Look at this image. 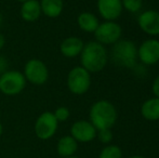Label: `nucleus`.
Instances as JSON below:
<instances>
[{"mask_svg":"<svg viewBox=\"0 0 159 158\" xmlns=\"http://www.w3.org/2000/svg\"><path fill=\"white\" fill-rule=\"evenodd\" d=\"M122 28L118 23L114 21H105L100 23L94 32L95 41L100 42L103 46L114 44L121 39Z\"/></svg>","mask_w":159,"mask_h":158,"instance_id":"6","label":"nucleus"},{"mask_svg":"<svg viewBox=\"0 0 159 158\" xmlns=\"http://www.w3.org/2000/svg\"><path fill=\"white\" fill-rule=\"evenodd\" d=\"M2 131H3V127H2L1 122H0V137H1V134H2Z\"/></svg>","mask_w":159,"mask_h":158,"instance_id":"27","label":"nucleus"},{"mask_svg":"<svg viewBox=\"0 0 159 158\" xmlns=\"http://www.w3.org/2000/svg\"><path fill=\"white\" fill-rule=\"evenodd\" d=\"M96 138L98 139V141L103 144H111V142L113 141V132L111 129H103V130H98L96 132Z\"/></svg>","mask_w":159,"mask_h":158,"instance_id":"21","label":"nucleus"},{"mask_svg":"<svg viewBox=\"0 0 159 158\" xmlns=\"http://www.w3.org/2000/svg\"><path fill=\"white\" fill-rule=\"evenodd\" d=\"M96 8L98 14L105 21L116 22V20L119 19L124 11L121 0H98Z\"/></svg>","mask_w":159,"mask_h":158,"instance_id":"12","label":"nucleus"},{"mask_svg":"<svg viewBox=\"0 0 159 158\" xmlns=\"http://www.w3.org/2000/svg\"><path fill=\"white\" fill-rule=\"evenodd\" d=\"M91 75L82 66L71 68L67 76V87L71 93L76 95L84 94L90 89Z\"/></svg>","mask_w":159,"mask_h":158,"instance_id":"4","label":"nucleus"},{"mask_svg":"<svg viewBox=\"0 0 159 158\" xmlns=\"http://www.w3.org/2000/svg\"><path fill=\"white\" fill-rule=\"evenodd\" d=\"M78 150V142L71 135H64L59 140L57 145V154L62 158L74 156Z\"/></svg>","mask_w":159,"mask_h":158,"instance_id":"16","label":"nucleus"},{"mask_svg":"<svg viewBox=\"0 0 159 158\" xmlns=\"http://www.w3.org/2000/svg\"><path fill=\"white\" fill-rule=\"evenodd\" d=\"M20 1H21V2H22V3H23V2H25V1H26V0H20Z\"/></svg>","mask_w":159,"mask_h":158,"instance_id":"30","label":"nucleus"},{"mask_svg":"<svg viewBox=\"0 0 159 158\" xmlns=\"http://www.w3.org/2000/svg\"><path fill=\"white\" fill-rule=\"evenodd\" d=\"M129 158H147V157L141 156V155H133V156H130Z\"/></svg>","mask_w":159,"mask_h":158,"instance_id":"26","label":"nucleus"},{"mask_svg":"<svg viewBox=\"0 0 159 158\" xmlns=\"http://www.w3.org/2000/svg\"><path fill=\"white\" fill-rule=\"evenodd\" d=\"M98 158H122V151L118 145L108 144L101 151Z\"/></svg>","mask_w":159,"mask_h":158,"instance_id":"19","label":"nucleus"},{"mask_svg":"<svg viewBox=\"0 0 159 158\" xmlns=\"http://www.w3.org/2000/svg\"><path fill=\"white\" fill-rule=\"evenodd\" d=\"M53 115H54V117L57 118V121L60 122V121H66V120L69 118L70 113H69V110L67 107L61 106V107H57V110H55Z\"/></svg>","mask_w":159,"mask_h":158,"instance_id":"22","label":"nucleus"},{"mask_svg":"<svg viewBox=\"0 0 159 158\" xmlns=\"http://www.w3.org/2000/svg\"><path fill=\"white\" fill-rule=\"evenodd\" d=\"M84 41L78 37H68L62 41L60 46L61 53L65 57H76L80 55L84 49Z\"/></svg>","mask_w":159,"mask_h":158,"instance_id":"13","label":"nucleus"},{"mask_svg":"<svg viewBox=\"0 0 159 158\" xmlns=\"http://www.w3.org/2000/svg\"><path fill=\"white\" fill-rule=\"evenodd\" d=\"M78 26L81 30L86 33H94L100 25L98 19L91 12H82L77 17Z\"/></svg>","mask_w":159,"mask_h":158,"instance_id":"18","label":"nucleus"},{"mask_svg":"<svg viewBox=\"0 0 159 158\" xmlns=\"http://www.w3.org/2000/svg\"><path fill=\"white\" fill-rule=\"evenodd\" d=\"M122 8L130 13H138L143 8V0H121Z\"/></svg>","mask_w":159,"mask_h":158,"instance_id":"20","label":"nucleus"},{"mask_svg":"<svg viewBox=\"0 0 159 158\" xmlns=\"http://www.w3.org/2000/svg\"><path fill=\"white\" fill-rule=\"evenodd\" d=\"M138 60L144 65H155L159 62V40L146 39L138 48Z\"/></svg>","mask_w":159,"mask_h":158,"instance_id":"9","label":"nucleus"},{"mask_svg":"<svg viewBox=\"0 0 159 158\" xmlns=\"http://www.w3.org/2000/svg\"><path fill=\"white\" fill-rule=\"evenodd\" d=\"M89 121L96 130L111 129L118 119V113L115 105L107 100H100L93 103L89 112Z\"/></svg>","mask_w":159,"mask_h":158,"instance_id":"2","label":"nucleus"},{"mask_svg":"<svg viewBox=\"0 0 159 158\" xmlns=\"http://www.w3.org/2000/svg\"><path fill=\"white\" fill-rule=\"evenodd\" d=\"M59 121L53 113L44 112L38 117L35 124V133L40 140H49L55 134Z\"/></svg>","mask_w":159,"mask_h":158,"instance_id":"8","label":"nucleus"},{"mask_svg":"<svg viewBox=\"0 0 159 158\" xmlns=\"http://www.w3.org/2000/svg\"><path fill=\"white\" fill-rule=\"evenodd\" d=\"M26 79L24 74L17 70H7L0 76V91L6 95H16L24 90Z\"/></svg>","mask_w":159,"mask_h":158,"instance_id":"5","label":"nucleus"},{"mask_svg":"<svg viewBox=\"0 0 159 158\" xmlns=\"http://www.w3.org/2000/svg\"><path fill=\"white\" fill-rule=\"evenodd\" d=\"M140 29L152 37L159 36V12L156 10H146L138 16Z\"/></svg>","mask_w":159,"mask_h":158,"instance_id":"10","label":"nucleus"},{"mask_svg":"<svg viewBox=\"0 0 159 158\" xmlns=\"http://www.w3.org/2000/svg\"><path fill=\"white\" fill-rule=\"evenodd\" d=\"M4 43H6V39H4L3 35H2V34H0V50H1V49L3 48Z\"/></svg>","mask_w":159,"mask_h":158,"instance_id":"25","label":"nucleus"},{"mask_svg":"<svg viewBox=\"0 0 159 158\" xmlns=\"http://www.w3.org/2000/svg\"><path fill=\"white\" fill-rule=\"evenodd\" d=\"M7 68H8V61L4 56L0 55V76L4 72H7Z\"/></svg>","mask_w":159,"mask_h":158,"instance_id":"24","label":"nucleus"},{"mask_svg":"<svg viewBox=\"0 0 159 158\" xmlns=\"http://www.w3.org/2000/svg\"><path fill=\"white\" fill-rule=\"evenodd\" d=\"M65 158H79V157H76V156H70V157H65Z\"/></svg>","mask_w":159,"mask_h":158,"instance_id":"29","label":"nucleus"},{"mask_svg":"<svg viewBox=\"0 0 159 158\" xmlns=\"http://www.w3.org/2000/svg\"><path fill=\"white\" fill-rule=\"evenodd\" d=\"M98 130L88 120H78L70 128V135L80 143H89L96 138Z\"/></svg>","mask_w":159,"mask_h":158,"instance_id":"11","label":"nucleus"},{"mask_svg":"<svg viewBox=\"0 0 159 158\" xmlns=\"http://www.w3.org/2000/svg\"><path fill=\"white\" fill-rule=\"evenodd\" d=\"M24 76L30 84L41 86L49 78V70L47 65L38 59H32L25 64Z\"/></svg>","mask_w":159,"mask_h":158,"instance_id":"7","label":"nucleus"},{"mask_svg":"<svg viewBox=\"0 0 159 158\" xmlns=\"http://www.w3.org/2000/svg\"><path fill=\"white\" fill-rule=\"evenodd\" d=\"M1 23H2V14L0 13V26H1Z\"/></svg>","mask_w":159,"mask_h":158,"instance_id":"28","label":"nucleus"},{"mask_svg":"<svg viewBox=\"0 0 159 158\" xmlns=\"http://www.w3.org/2000/svg\"><path fill=\"white\" fill-rule=\"evenodd\" d=\"M63 0H41L40 1V8L41 13L50 19H55L60 16L63 11Z\"/></svg>","mask_w":159,"mask_h":158,"instance_id":"17","label":"nucleus"},{"mask_svg":"<svg viewBox=\"0 0 159 158\" xmlns=\"http://www.w3.org/2000/svg\"><path fill=\"white\" fill-rule=\"evenodd\" d=\"M111 60L122 68H133L138 61V48L132 40L120 39L113 44Z\"/></svg>","mask_w":159,"mask_h":158,"instance_id":"3","label":"nucleus"},{"mask_svg":"<svg viewBox=\"0 0 159 158\" xmlns=\"http://www.w3.org/2000/svg\"><path fill=\"white\" fill-rule=\"evenodd\" d=\"M152 91H153L154 97H156L159 99V75L154 79L153 84H152Z\"/></svg>","mask_w":159,"mask_h":158,"instance_id":"23","label":"nucleus"},{"mask_svg":"<svg viewBox=\"0 0 159 158\" xmlns=\"http://www.w3.org/2000/svg\"><path fill=\"white\" fill-rule=\"evenodd\" d=\"M80 62L82 67L90 74L103 70L108 62V53L105 46L98 41H89L80 53Z\"/></svg>","mask_w":159,"mask_h":158,"instance_id":"1","label":"nucleus"},{"mask_svg":"<svg viewBox=\"0 0 159 158\" xmlns=\"http://www.w3.org/2000/svg\"><path fill=\"white\" fill-rule=\"evenodd\" d=\"M41 15L40 2L38 0H26L22 3L21 16L26 22H35Z\"/></svg>","mask_w":159,"mask_h":158,"instance_id":"14","label":"nucleus"},{"mask_svg":"<svg viewBox=\"0 0 159 158\" xmlns=\"http://www.w3.org/2000/svg\"><path fill=\"white\" fill-rule=\"evenodd\" d=\"M140 113L144 119L148 121L159 120V99L156 97L147 99L141 105Z\"/></svg>","mask_w":159,"mask_h":158,"instance_id":"15","label":"nucleus"}]
</instances>
